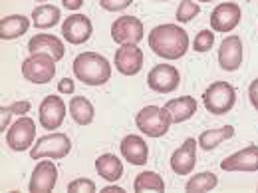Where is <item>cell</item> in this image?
<instances>
[{
    "label": "cell",
    "instance_id": "6da1fadb",
    "mask_svg": "<svg viewBox=\"0 0 258 193\" xmlns=\"http://www.w3.org/2000/svg\"><path fill=\"white\" fill-rule=\"evenodd\" d=\"M149 48L163 60H179L189 50V34L179 24L155 26L147 36Z\"/></svg>",
    "mask_w": 258,
    "mask_h": 193
},
{
    "label": "cell",
    "instance_id": "7a4b0ae2",
    "mask_svg": "<svg viewBox=\"0 0 258 193\" xmlns=\"http://www.w3.org/2000/svg\"><path fill=\"white\" fill-rule=\"evenodd\" d=\"M74 76L86 86H103L111 78V64L97 52H84L74 60Z\"/></svg>",
    "mask_w": 258,
    "mask_h": 193
},
{
    "label": "cell",
    "instance_id": "3957f363",
    "mask_svg": "<svg viewBox=\"0 0 258 193\" xmlns=\"http://www.w3.org/2000/svg\"><path fill=\"white\" fill-rule=\"evenodd\" d=\"M135 124H137L139 131L145 133L147 137H161V135H165L169 131L173 120H171V114L165 108L145 106L143 110L137 112Z\"/></svg>",
    "mask_w": 258,
    "mask_h": 193
},
{
    "label": "cell",
    "instance_id": "277c9868",
    "mask_svg": "<svg viewBox=\"0 0 258 193\" xmlns=\"http://www.w3.org/2000/svg\"><path fill=\"white\" fill-rule=\"evenodd\" d=\"M72 150V141L68 137V133L62 131H52L48 135H42L32 148H30V158L32 160H62L70 154Z\"/></svg>",
    "mask_w": 258,
    "mask_h": 193
},
{
    "label": "cell",
    "instance_id": "5b68a950",
    "mask_svg": "<svg viewBox=\"0 0 258 193\" xmlns=\"http://www.w3.org/2000/svg\"><path fill=\"white\" fill-rule=\"evenodd\" d=\"M203 104L215 116L228 114L236 104V90L228 82H213L203 94Z\"/></svg>",
    "mask_w": 258,
    "mask_h": 193
},
{
    "label": "cell",
    "instance_id": "8992f818",
    "mask_svg": "<svg viewBox=\"0 0 258 193\" xmlns=\"http://www.w3.org/2000/svg\"><path fill=\"white\" fill-rule=\"evenodd\" d=\"M22 76L32 84H48L56 76V60L46 52H34L22 62Z\"/></svg>",
    "mask_w": 258,
    "mask_h": 193
},
{
    "label": "cell",
    "instance_id": "52a82bcc",
    "mask_svg": "<svg viewBox=\"0 0 258 193\" xmlns=\"http://www.w3.org/2000/svg\"><path fill=\"white\" fill-rule=\"evenodd\" d=\"M36 139V122L28 116H20L6 131V143L12 152H26Z\"/></svg>",
    "mask_w": 258,
    "mask_h": 193
},
{
    "label": "cell",
    "instance_id": "ba28073f",
    "mask_svg": "<svg viewBox=\"0 0 258 193\" xmlns=\"http://www.w3.org/2000/svg\"><path fill=\"white\" fill-rule=\"evenodd\" d=\"M179 84H181V74L171 64H157L147 74V86L157 94H171L179 88Z\"/></svg>",
    "mask_w": 258,
    "mask_h": 193
},
{
    "label": "cell",
    "instance_id": "9c48e42d",
    "mask_svg": "<svg viewBox=\"0 0 258 193\" xmlns=\"http://www.w3.org/2000/svg\"><path fill=\"white\" fill-rule=\"evenodd\" d=\"M66 120V104L60 96H46L38 108V122L48 131L58 129Z\"/></svg>",
    "mask_w": 258,
    "mask_h": 193
},
{
    "label": "cell",
    "instance_id": "30bf717a",
    "mask_svg": "<svg viewBox=\"0 0 258 193\" xmlns=\"http://www.w3.org/2000/svg\"><path fill=\"white\" fill-rule=\"evenodd\" d=\"M145 36L143 30V22L135 16H119L113 24H111V38L123 46V44H137L141 42Z\"/></svg>",
    "mask_w": 258,
    "mask_h": 193
},
{
    "label": "cell",
    "instance_id": "8fae6325",
    "mask_svg": "<svg viewBox=\"0 0 258 193\" xmlns=\"http://www.w3.org/2000/svg\"><path fill=\"white\" fill-rule=\"evenodd\" d=\"M242 12L236 2H221L211 12V28L215 32H232L240 24Z\"/></svg>",
    "mask_w": 258,
    "mask_h": 193
},
{
    "label": "cell",
    "instance_id": "7c38bea8",
    "mask_svg": "<svg viewBox=\"0 0 258 193\" xmlns=\"http://www.w3.org/2000/svg\"><path fill=\"white\" fill-rule=\"evenodd\" d=\"M56 181H58V167H56V163L50 160V158L48 160H42L36 165L32 177H30L28 191L48 193L56 187Z\"/></svg>",
    "mask_w": 258,
    "mask_h": 193
},
{
    "label": "cell",
    "instance_id": "4fadbf2b",
    "mask_svg": "<svg viewBox=\"0 0 258 193\" xmlns=\"http://www.w3.org/2000/svg\"><path fill=\"white\" fill-rule=\"evenodd\" d=\"M94 32V26H92V20L84 14H72L68 16L62 24V36L70 44L78 46V44H84L92 38Z\"/></svg>",
    "mask_w": 258,
    "mask_h": 193
},
{
    "label": "cell",
    "instance_id": "5bb4252c",
    "mask_svg": "<svg viewBox=\"0 0 258 193\" xmlns=\"http://www.w3.org/2000/svg\"><path fill=\"white\" fill-rule=\"evenodd\" d=\"M115 68L123 76H135L143 68V52L137 44H123L115 50Z\"/></svg>",
    "mask_w": 258,
    "mask_h": 193
},
{
    "label": "cell",
    "instance_id": "9a60e30c",
    "mask_svg": "<svg viewBox=\"0 0 258 193\" xmlns=\"http://www.w3.org/2000/svg\"><path fill=\"white\" fill-rule=\"evenodd\" d=\"M244 58V48H242V40L238 36H226L219 48V64L226 72H234L238 70Z\"/></svg>",
    "mask_w": 258,
    "mask_h": 193
},
{
    "label": "cell",
    "instance_id": "2e32d148",
    "mask_svg": "<svg viewBox=\"0 0 258 193\" xmlns=\"http://www.w3.org/2000/svg\"><path fill=\"white\" fill-rule=\"evenodd\" d=\"M223 171H258V146H246L244 150L221 161Z\"/></svg>",
    "mask_w": 258,
    "mask_h": 193
},
{
    "label": "cell",
    "instance_id": "e0dca14e",
    "mask_svg": "<svg viewBox=\"0 0 258 193\" xmlns=\"http://www.w3.org/2000/svg\"><path fill=\"white\" fill-rule=\"evenodd\" d=\"M197 143L195 137H187L183 141V146L171 156V169L177 175H189L195 169L197 163Z\"/></svg>",
    "mask_w": 258,
    "mask_h": 193
},
{
    "label": "cell",
    "instance_id": "ac0fdd59",
    "mask_svg": "<svg viewBox=\"0 0 258 193\" xmlns=\"http://www.w3.org/2000/svg\"><path fill=\"white\" fill-rule=\"evenodd\" d=\"M28 52H30V54H34V52H46V54H50L56 62H60V60L64 58L66 48L58 36L42 32L30 38V42H28Z\"/></svg>",
    "mask_w": 258,
    "mask_h": 193
},
{
    "label": "cell",
    "instance_id": "d6986e66",
    "mask_svg": "<svg viewBox=\"0 0 258 193\" xmlns=\"http://www.w3.org/2000/svg\"><path fill=\"white\" fill-rule=\"evenodd\" d=\"M121 156L131 163V165H145L149 160V148L143 137L139 135H125L121 141Z\"/></svg>",
    "mask_w": 258,
    "mask_h": 193
},
{
    "label": "cell",
    "instance_id": "ffe728a7",
    "mask_svg": "<svg viewBox=\"0 0 258 193\" xmlns=\"http://www.w3.org/2000/svg\"><path fill=\"white\" fill-rule=\"evenodd\" d=\"M165 110L171 114V120L173 124H183L187 120H191L197 112V102L193 96H183V98H175V100H169L165 104Z\"/></svg>",
    "mask_w": 258,
    "mask_h": 193
},
{
    "label": "cell",
    "instance_id": "44dd1931",
    "mask_svg": "<svg viewBox=\"0 0 258 193\" xmlns=\"http://www.w3.org/2000/svg\"><path fill=\"white\" fill-rule=\"evenodd\" d=\"M30 20L22 14H10L0 20V38L2 40H14L28 32Z\"/></svg>",
    "mask_w": 258,
    "mask_h": 193
},
{
    "label": "cell",
    "instance_id": "7402d4cb",
    "mask_svg": "<svg viewBox=\"0 0 258 193\" xmlns=\"http://www.w3.org/2000/svg\"><path fill=\"white\" fill-rule=\"evenodd\" d=\"M70 116L78 126H90L96 118V110L88 98L74 96L70 100Z\"/></svg>",
    "mask_w": 258,
    "mask_h": 193
},
{
    "label": "cell",
    "instance_id": "603a6c76",
    "mask_svg": "<svg viewBox=\"0 0 258 193\" xmlns=\"http://www.w3.org/2000/svg\"><path fill=\"white\" fill-rule=\"evenodd\" d=\"M96 169L99 177L105 181H117L123 177V163L113 154H103L96 160Z\"/></svg>",
    "mask_w": 258,
    "mask_h": 193
},
{
    "label": "cell",
    "instance_id": "cb8c5ba5",
    "mask_svg": "<svg viewBox=\"0 0 258 193\" xmlns=\"http://www.w3.org/2000/svg\"><path fill=\"white\" fill-rule=\"evenodd\" d=\"M62 14H60V8L54 6V4H40L32 10V24L40 30H46V28H52L60 22Z\"/></svg>",
    "mask_w": 258,
    "mask_h": 193
},
{
    "label": "cell",
    "instance_id": "d4e9b609",
    "mask_svg": "<svg viewBox=\"0 0 258 193\" xmlns=\"http://www.w3.org/2000/svg\"><path fill=\"white\" fill-rule=\"evenodd\" d=\"M234 135V128L232 126H223V128H217V129H207L199 135V146L205 150V152H211L215 148H219L223 141L230 139Z\"/></svg>",
    "mask_w": 258,
    "mask_h": 193
},
{
    "label": "cell",
    "instance_id": "484cf974",
    "mask_svg": "<svg viewBox=\"0 0 258 193\" xmlns=\"http://www.w3.org/2000/svg\"><path fill=\"white\" fill-rule=\"evenodd\" d=\"M133 191L143 193V191H165V181L157 171H143L135 177L133 181Z\"/></svg>",
    "mask_w": 258,
    "mask_h": 193
},
{
    "label": "cell",
    "instance_id": "4316f807",
    "mask_svg": "<svg viewBox=\"0 0 258 193\" xmlns=\"http://www.w3.org/2000/svg\"><path fill=\"white\" fill-rule=\"evenodd\" d=\"M219 183V177L213 173V171H201L193 175L187 185H185V191L189 193H207V191H213Z\"/></svg>",
    "mask_w": 258,
    "mask_h": 193
},
{
    "label": "cell",
    "instance_id": "83f0119b",
    "mask_svg": "<svg viewBox=\"0 0 258 193\" xmlns=\"http://www.w3.org/2000/svg\"><path fill=\"white\" fill-rule=\"evenodd\" d=\"M201 14V6L195 0H181L179 8H177V20L179 22H191L193 18H197Z\"/></svg>",
    "mask_w": 258,
    "mask_h": 193
},
{
    "label": "cell",
    "instance_id": "f1b7e54d",
    "mask_svg": "<svg viewBox=\"0 0 258 193\" xmlns=\"http://www.w3.org/2000/svg\"><path fill=\"white\" fill-rule=\"evenodd\" d=\"M215 44V32L211 30H201V32L195 36V42H193V48L195 52H209Z\"/></svg>",
    "mask_w": 258,
    "mask_h": 193
},
{
    "label": "cell",
    "instance_id": "f546056e",
    "mask_svg": "<svg viewBox=\"0 0 258 193\" xmlns=\"http://www.w3.org/2000/svg\"><path fill=\"white\" fill-rule=\"evenodd\" d=\"M68 191L70 193H92L96 191V183L88 177H80L68 183Z\"/></svg>",
    "mask_w": 258,
    "mask_h": 193
},
{
    "label": "cell",
    "instance_id": "4dcf8cb0",
    "mask_svg": "<svg viewBox=\"0 0 258 193\" xmlns=\"http://www.w3.org/2000/svg\"><path fill=\"white\" fill-rule=\"evenodd\" d=\"M133 0H99V6L107 12H121L127 6H131Z\"/></svg>",
    "mask_w": 258,
    "mask_h": 193
},
{
    "label": "cell",
    "instance_id": "1f68e13d",
    "mask_svg": "<svg viewBox=\"0 0 258 193\" xmlns=\"http://www.w3.org/2000/svg\"><path fill=\"white\" fill-rule=\"evenodd\" d=\"M8 108H10V112H12L14 116H26V114L30 112V102H26V100H20V102H14V104H10Z\"/></svg>",
    "mask_w": 258,
    "mask_h": 193
},
{
    "label": "cell",
    "instance_id": "d6a6232c",
    "mask_svg": "<svg viewBox=\"0 0 258 193\" xmlns=\"http://www.w3.org/2000/svg\"><path fill=\"white\" fill-rule=\"evenodd\" d=\"M74 90H76V84H74V80H70V78H64V80H60V82H58V92H60V94H66V96H70V94H74Z\"/></svg>",
    "mask_w": 258,
    "mask_h": 193
},
{
    "label": "cell",
    "instance_id": "836d02e7",
    "mask_svg": "<svg viewBox=\"0 0 258 193\" xmlns=\"http://www.w3.org/2000/svg\"><path fill=\"white\" fill-rule=\"evenodd\" d=\"M0 114H2V120H0V131L4 133V129L10 128V116H12V112H10V108H8V106H6V108L2 106V108H0Z\"/></svg>",
    "mask_w": 258,
    "mask_h": 193
},
{
    "label": "cell",
    "instance_id": "e575fe53",
    "mask_svg": "<svg viewBox=\"0 0 258 193\" xmlns=\"http://www.w3.org/2000/svg\"><path fill=\"white\" fill-rule=\"evenodd\" d=\"M248 98H250L252 108L258 112V78L256 80H252V84H250V88H248Z\"/></svg>",
    "mask_w": 258,
    "mask_h": 193
},
{
    "label": "cell",
    "instance_id": "d590c367",
    "mask_svg": "<svg viewBox=\"0 0 258 193\" xmlns=\"http://www.w3.org/2000/svg\"><path fill=\"white\" fill-rule=\"evenodd\" d=\"M62 4H64V8H68V10H80L82 4H84V0H62Z\"/></svg>",
    "mask_w": 258,
    "mask_h": 193
},
{
    "label": "cell",
    "instance_id": "8d00e7d4",
    "mask_svg": "<svg viewBox=\"0 0 258 193\" xmlns=\"http://www.w3.org/2000/svg\"><path fill=\"white\" fill-rule=\"evenodd\" d=\"M101 193H125L123 187H119V185H107V187H103Z\"/></svg>",
    "mask_w": 258,
    "mask_h": 193
},
{
    "label": "cell",
    "instance_id": "74e56055",
    "mask_svg": "<svg viewBox=\"0 0 258 193\" xmlns=\"http://www.w3.org/2000/svg\"><path fill=\"white\" fill-rule=\"evenodd\" d=\"M199 2H213V0H199Z\"/></svg>",
    "mask_w": 258,
    "mask_h": 193
},
{
    "label": "cell",
    "instance_id": "f35d334b",
    "mask_svg": "<svg viewBox=\"0 0 258 193\" xmlns=\"http://www.w3.org/2000/svg\"><path fill=\"white\" fill-rule=\"evenodd\" d=\"M36 2H46V0H36Z\"/></svg>",
    "mask_w": 258,
    "mask_h": 193
},
{
    "label": "cell",
    "instance_id": "ab89813d",
    "mask_svg": "<svg viewBox=\"0 0 258 193\" xmlns=\"http://www.w3.org/2000/svg\"><path fill=\"white\" fill-rule=\"evenodd\" d=\"M163 2H167V0H163Z\"/></svg>",
    "mask_w": 258,
    "mask_h": 193
}]
</instances>
